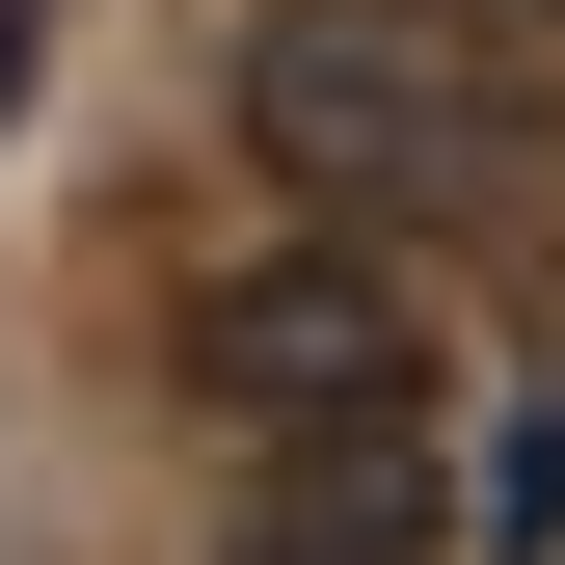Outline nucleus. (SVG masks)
<instances>
[{
    "mask_svg": "<svg viewBox=\"0 0 565 565\" xmlns=\"http://www.w3.org/2000/svg\"><path fill=\"white\" fill-rule=\"evenodd\" d=\"M0 82H28V0H0Z\"/></svg>",
    "mask_w": 565,
    "mask_h": 565,
    "instance_id": "5",
    "label": "nucleus"
},
{
    "mask_svg": "<svg viewBox=\"0 0 565 565\" xmlns=\"http://www.w3.org/2000/svg\"><path fill=\"white\" fill-rule=\"evenodd\" d=\"M243 162L323 243H458V216H539L565 108L512 82L484 0H269L243 28Z\"/></svg>",
    "mask_w": 565,
    "mask_h": 565,
    "instance_id": "1",
    "label": "nucleus"
},
{
    "mask_svg": "<svg viewBox=\"0 0 565 565\" xmlns=\"http://www.w3.org/2000/svg\"><path fill=\"white\" fill-rule=\"evenodd\" d=\"M484 28H565V0H484Z\"/></svg>",
    "mask_w": 565,
    "mask_h": 565,
    "instance_id": "6",
    "label": "nucleus"
},
{
    "mask_svg": "<svg viewBox=\"0 0 565 565\" xmlns=\"http://www.w3.org/2000/svg\"><path fill=\"white\" fill-rule=\"evenodd\" d=\"M189 404L269 458V431H377V404H431V297H404L377 243H269L189 297Z\"/></svg>",
    "mask_w": 565,
    "mask_h": 565,
    "instance_id": "2",
    "label": "nucleus"
},
{
    "mask_svg": "<svg viewBox=\"0 0 565 565\" xmlns=\"http://www.w3.org/2000/svg\"><path fill=\"white\" fill-rule=\"evenodd\" d=\"M431 512H458V484H431V404H377V431H269L216 565H431Z\"/></svg>",
    "mask_w": 565,
    "mask_h": 565,
    "instance_id": "3",
    "label": "nucleus"
},
{
    "mask_svg": "<svg viewBox=\"0 0 565 565\" xmlns=\"http://www.w3.org/2000/svg\"><path fill=\"white\" fill-rule=\"evenodd\" d=\"M484 539H565V404L512 431V512H484Z\"/></svg>",
    "mask_w": 565,
    "mask_h": 565,
    "instance_id": "4",
    "label": "nucleus"
}]
</instances>
